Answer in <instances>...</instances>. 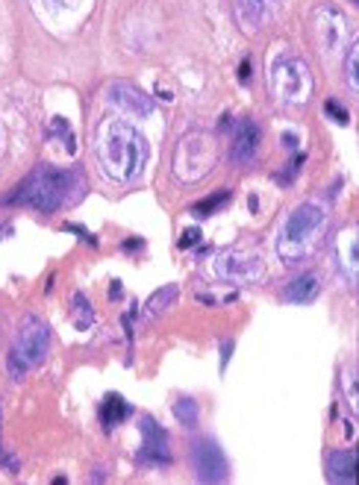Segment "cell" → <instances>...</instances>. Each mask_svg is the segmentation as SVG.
<instances>
[{
    "label": "cell",
    "instance_id": "obj_1",
    "mask_svg": "<svg viewBox=\"0 0 359 485\" xmlns=\"http://www.w3.org/2000/svg\"><path fill=\"white\" fill-rule=\"evenodd\" d=\"M97 159L112 179L130 182L144 171L150 159V147L136 127L121 118H112L97 127Z\"/></svg>",
    "mask_w": 359,
    "mask_h": 485
},
{
    "label": "cell",
    "instance_id": "obj_2",
    "mask_svg": "<svg viewBox=\"0 0 359 485\" xmlns=\"http://www.w3.org/2000/svg\"><path fill=\"white\" fill-rule=\"evenodd\" d=\"M77 189H83V177L80 174L41 165L18 186V191L9 197V203H15V206H33L38 212H56L65 203L74 200Z\"/></svg>",
    "mask_w": 359,
    "mask_h": 485
},
{
    "label": "cell",
    "instance_id": "obj_3",
    "mask_svg": "<svg viewBox=\"0 0 359 485\" xmlns=\"http://www.w3.org/2000/svg\"><path fill=\"white\" fill-rule=\"evenodd\" d=\"M327 226V212L318 203H300L295 212L286 218L283 224V236L277 241V247L283 253L286 262H300L306 253H309L318 241H321V233Z\"/></svg>",
    "mask_w": 359,
    "mask_h": 485
},
{
    "label": "cell",
    "instance_id": "obj_4",
    "mask_svg": "<svg viewBox=\"0 0 359 485\" xmlns=\"http://www.w3.org/2000/svg\"><path fill=\"white\" fill-rule=\"evenodd\" d=\"M50 350V327L38 315H24L15 332V344L9 350L6 367L15 379L27 377L33 367H38L44 362V356Z\"/></svg>",
    "mask_w": 359,
    "mask_h": 485
},
{
    "label": "cell",
    "instance_id": "obj_5",
    "mask_svg": "<svg viewBox=\"0 0 359 485\" xmlns=\"http://www.w3.org/2000/svg\"><path fill=\"white\" fill-rule=\"evenodd\" d=\"M215 138L209 132H189L183 135V142L177 147V156H174V171L180 174V179L192 182V179H200L215 165Z\"/></svg>",
    "mask_w": 359,
    "mask_h": 485
},
{
    "label": "cell",
    "instance_id": "obj_6",
    "mask_svg": "<svg viewBox=\"0 0 359 485\" xmlns=\"http://www.w3.org/2000/svg\"><path fill=\"white\" fill-rule=\"evenodd\" d=\"M271 83L286 103H303L312 91V77L300 59H283L280 65H274Z\"/></svg>",
    "mask_w": 359,
    "mask_h": 485
},
{
    "label": "cell",
    "instance_id": "obj_7",
    "mask_svg": "<svg viewBox=\"0 0 359 485\" xmlns=\"http://www.w3.org/2000/svg\"><path fill=\"white\" fill-rule=\"evenodd\" d=\"M215 273L227 283H256L265 273V262L256 253H241V250H227L224 256H218Z\"/></svg>",
    "mask_w": 359,
    "mask_h": 485
},
{
    "label": "cell",
    "instance_id": "obj_8",
    "mask_svg": "<svg viewBox=\"0 0 359 485\" xmlns=\"http://www.w3.org/2000/svg\"><path fill=\"white\" fill-rule=\"evenodd\" d=\"M192 468L200 482H224L227 479V456L212 438H197L192 444Z\"/></svg>",
    "mask_w": 359,
    "mask_h": 485
},
{
    "label": "cell",
    "instance_id": "obj_9",
    "mask_svg": "<svg viewBox=\"0 0 359 485\" xmlns=\"http://www.w3.org/2000/svg\"><path fill=\"white\" fill-rule=\"evenodd\" d=\"M109 103L118 106L121 112L132 115V118H147V115H153V100H150V95H144L142 88H136L132 83H109Z\"/></svg>",
    "mask_w": 359,
    "mask_h": 485
},
{
    "label": "cell",
    "instance_id": "obj_10",
    "mask_svg": "<svg viewBox=\"0 0 359 485\" xmlns=\"http://www.w3.org/2000/svg\"><path fill=\"white\" fill-rule=\"evenodd\" d=\"M256 147H259V127L251 118L239 121L233 144H230V159L236 165H244V162H251L253 156H256Z\"/></svg>",
    "mask_w": 359,
    "mask_h": 485
},
{
    "label": "cell",
    "instance_id": "obj_11",
    "mask_svg": "<svg viewBox=\"0 0 359 485\" xmlns=\"http://www.w3.org/2000/svg\"><path fill=\"white\" fill-rule=\"evenodd\" d=\"M142 435H144V456L153 461V465H168V461H171V450H168L165 429L156 424L153 418H144Z\"/></svg>",
    "mask_w": 359,
    "mask_h": 485
},
{
    "label": "cell",
    "instance_id": "obj_12",
    "mask_svg": "<svg viewBox=\"0 0 359 485\" xmlns=\"http://www.w3.org/2000/svg\"><path fill=\"white\" fill-rule=\"evenodd\" d=\"M327 471H330V479L342 485L356 482V453L353 450H335L327 456Z\"/></svg>",
    "mask_w": 359,
    "mask_h": 485
},
{
    "label": "cell",
    "instance_id": "obj_13",
    "mask_svg": "<svg viewBox=\"0 0 359 485\" xmlns=\"http://www.w3.org/2000/svg\"><path fill=\"white\" fill-rule=\"evenodd\" d=\"M268 6H271V0H236V15H239L241 27L259 30V24L268 15Z\"/></svg>",
    "mask_w": 359,
    "mask_h": 485
},
{
    "label": "cell",
    "instance_id": "obj_14",
    "mask_svg": "<svg viewBox=\"0 0 359 485\" xmlns=\"http://www.w3.org/2000/svg\"><path fill=\"white\" fill-rule=\"evenodd\" d=\"M321 291V283L315 273H300L298 280H291V285L286 288V297L291 303H312Z\"/></svg>",
    "mask_w": 359,
    "mask_h": 485
},
{
    "label": "cell",
    "instance_id": "obj_15",
    "mask_svg": "<svg viewBox=\"0 0 359 485\" xmlns=\"http://www.w3.org/2000/svg\"><path fill=\"white\" fill-rule=\"evenodd\" d=\"M177 297H180V288L174 283L156 288L153 294L147 297V303H144V318H156V315H162L168 306H174V300H177Z\"/></svg>",
    "mask_w": 359,
    "mask_h": 485
},
{
    "label": "cell",
    "instance_id": "obj_16",
    "mask_svg": "<svg viewBox=\"0 0 359 485\" xmlns=\"http://www.w3.org/2000/svg\"><path fill=\"white\" fill-rule=\"evenodd\" d=\"M127 414H130V406L121 400L118 394H109L106 400H103V406H100V424L106 426V429H112L121 421H127Z\"/></svg>",
    "mask_w": 359,
    "mask_h": 485
},
{
    "label": "cell",
    "instance_id": "obj_17",
    "mask_svg": "<svg viewBox=\"0 0 359 485\" xmlns=\"http://www.w3.org/2000/svg\"><path fill=\"white\" fill-rule=\"evenodd\" d=\"M174 418H177L186 429H194V426L200 424V406H197V400L180 397V400L174 403Z\"/></svg>",
    "mask_w": 359,
    "mask_h": 485
},
{
    "label": "cell",
    "instance_id": "obj_18",
    "mask_svg": "<svg viewBox=\"0 0 359 485\" xmlns=\"http://www.w3.org/2000/svg\"><path fill=\"white\" fill-rule=\"evenodd\" d=\"M227 200H230V191H221V194H212V197H206V200L194 203L192 212H194V215H212V209H215V206H221V203H227Z\"/></svg>",
    "mask_w": 359,
    "mask_h": 485
},
{
    "label": "cell",
    "instance_id": "obj_19",
    "mask_svg": "<svg viewBox=\"0 0 359 485\" xmlns=\"http://www.w3.org/2000/svg\"><path fill=\"white\" fill-rule=\"evenodd\" d=\"M356 56H359L356 44H350V53H347V83H350V88H353V91L359 88V80H356Z\"/></svg>",
    "mask_w": 359,
    "mask_h": 485
},
{
    "label": "cell",
    "instance_id": "obj_20",
    "mask_svg": "<svg viewBox=\"0 0 359 485\" xmlns=\"http://www.w3.org/2000/svg\"><path fill=\"white\" fill-rule=\"evenodd\" d=\"M327 112L333 115V121H339V124H347V112H345V106H339L335 100H327Z\"/></svg>",
    "mask_w": 359,
    "mask_h": 485
},
{
    "label": "cell",
    "instance_id": "obj_21",
    "mask_svg": "<svg viewBox=\"0 0 359 485\" xmlns=\"http://www.w3.org/2000/svg\"><path fill=\"white\" fill-rule=\"evenodd\" d=\"M194 241H200V229H186L183 238H180V247L186 250V247H192Z\"/></svg>",
    "mask_w": 359,
    "mask_h": 485
},
{
    "label": "cell",
    "instance_id": "obj_22",
    "mask_svg": "<svg viewBox=\"0 0 359 485\" xmlns=\"http://www.w3.org/2000/svg\"><path fill=\"white\" fill-rule=\"evenodd\" d=\"M239 80H251V62L248 59L239 65Z\"/></svg>",
    "mask_w": 359,
    "mask_h": 485
}]
</instances>
